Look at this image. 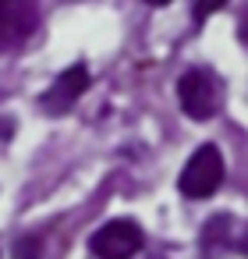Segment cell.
Instances as JSON below:
<instances>
[{
    "mask_svg": "<svg viewBox=\"0 0 248 259\" xmlns=\"http://www.w3.org/2000/svg\"><path fill=\"white\" fill-rule=\"evenodd\" d=\"M220 185H223V156L213 142H206L188 156V163L177 178V188L188 199H209Z\"/></svg>",
    "mask_w": 248,
    "mask_h": 259,
    "instance_id": "1",
    "label": "cell"
},
{
    "mask_svg": "<svg viewBox=\"0 0 248 259\" xmlns=\"http://www.w3.org/2000/svg\"><path fill=\"white\" fill-rule=\"evenodd\" d=\"M177 100H181V107H184V114L191 121H209L220 110V89H216L213 75L202 71V68H191V71L181 75Z\"/></svg>",
    "mask_w": 248,
    "mask_h": 259,
    "instance_id": "2",
    "label": "cell"
},
{
    "mask_svg": "<svg viewBox=\"0 0 248 259\" xmlns=\"http://www.w3.org/2000/svg\"><path fill=\"white\" fill-rule=\"evenodd\" d=\"M142 245H145V234L135 220H107L89 238V248L100 259H131Z\"/></svg>",
    "mask_w": 248,
    "mask_h": 259,
    "instance_id": "3",
    "label": "cell"
},
{
    "mask_svg": "<svg viewBox=\"0 0 248 259\" xmlns=\"http://www.w3.org/2000/svg\"><path fill=\"white\" fill-rule=\"evenodd\" d=\"M39 25L36 0H0V50L22 47Z\"/></svg>",
    "mask_w": 248,
    "mask_h": 259,
    "instance_id": "4",
    "label": "cell"
},
{
    "mask_svg": "<svg viewBox=\"0 0 248 259\" xmlns=\"http://www.w3.org/2000/svg\"><path fill=\"white\" fill-rule=\"evenodd\" d=\"M85 89H89V68H85V64H71V68L61 71V75L54 78V85L43 93V110H50V114H68V110L82 100Z\"/></svg>",
    "mask_w": 248,
    "mask_h": 259,
    "instance_id": "5",
    "label": "cell"
},
{
    "mask_svg": "<svg viewBox=\"0 0 248 259\" xmlns=\"http://www.w3.org/2000/svg\"><path fill=\"white\" fill-rule=\"evenodd\" d=\"M202 241H206V245L220 241L223 248H227V245H237V238H234V220H230V217H213V220L206 224V234H202Z\"/></svg>",
    "mask_w": 248,
    "mask_h": 259,
    "instance_id": "6",
    "label": "cell"
},
{
    "mask_svg": "<svg viewBox=\"0 0 248 259\" xmlns=\"http://www.w3.org/2000/svg\"><path fill=\"white\" fill-rule=\"evenodd\" d=\"M223 4H227V0H195V18L206 22V18H209L213 11H220Z\"/></svg>",
    "mask_w": 248,
    "mask_h": 259,
    "instance_id": "7",
    "label": "cell"
},
{
    "mask_svg": "<svg viewBox=\"0 0 248 259\" xmlns=\"http://www.w3.org/2000/svg\"><path fill=\"white\" fill-rule=\"evenodd\" d=\"M241 39L248 43V15H244V22H241Z\"/></svg>",
    "mask_w": 248,
    "mask_h": 259,
    "instance_id": "8",
    "label": "cell"
},
{
    "mask_svg": "<svg viewBox=\"0 0 248 259\" xmlns=\"http://www.w3.org/2000/svg\"><path fill=\"white\" fill-rule=\"evenodd\" d=\"M145 4H153V8H163V4H170V0H145Z\"/></svg>",
    "mask_w": 248,
    "mask_h": 259,
    "instance_id": "9",
    "label": "cell"
},
{
    "mask_svg": "<svg viewBox=\"0 0 248 259\" xmlns=\"http://www.w3.org/2000/svg\"><path fill=\"white\" fill-rule=\"evenodd\" d=\"M237 245H241V248H244V252H248V231H244V238H241V241H237Z\"/></svg>",
    "mask_w": 248,
    "mask_h": 259,
    "instance_id": "10",
    "label": "cell"
}]
</instances>
